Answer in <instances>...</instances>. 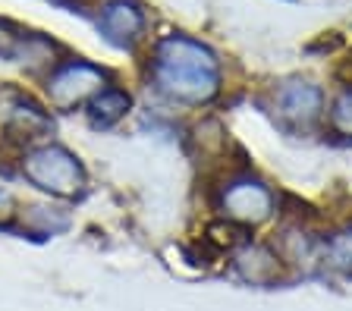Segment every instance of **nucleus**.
Here are the masks:
<instances>
[{
	"label": "nucleus",
	"mask_w": 352,
	"mask_h": 311,
	"mask_svg": "<svg viewBox=\"0 0 352 311\" xmlns=\"http://www.w3.org/2000/svg\"><path fill=\"white\" fill-rule=\"evenodd\" d=\"M154 89L179 104H211L220 95V60L189 35H167L151 51Z\"/></svg>",
	"instance_id": "obj_1"
},
{
	"label": "nucleus",
	"mask_w": 352,
	"mask_h": 311,
	"mask_svg": "<svg viewBox=\"0 0 352 311\" xmlns=\"http://www.w3.org/2000/svg\"><path fill=\"white\" fill-rule=\"evenodd\" d=\"M19 170L25 183H32L38 192L51 195V198H79L85 192V167L69 148L57 141H38L29 145L19 157Z\"/></svg>",
	"instance_id": "obj_2"
},
{
	"label": "nucleus",
	"mask_w": 352,
	"mask_h": 311,
	"mask_svg": "<svg viewBox=\"0 0 352 311\" xmlns=\"http://www.w3.org/2000/svg\"><path fill=\"white\" fill-rule=\"evenodd\" d=\"M217 207L223 220L236 223V227H261L274 217L277 211V195L271 192V185L261 183L252 173H239L230 176L220 185Z\"/></svg>",
	"instance_id": "obj_3"
},
{
	"label": "nucleus",
	"mask_w": 352,
	"mask_h": 311,
	"mask_svg": "<svg viewBox=\"0 0 352 311\" xmlns=\"http://www.w3.org/2000/svg\"><path fill=\"white\" fill-rule=\"evenodd\" d=\"M107 85V73L88 60H63L47 73L44 95L54 111H76Z\"/></svg>",
	"instance_id": "obj_4"
},
{
	"label": "nucleus",
	"mask_w": 352,
	"mask_h": 311,
	"mask_svg": "<svg viewBox=\"0 0 352 311\" xmlns=\"http://www.w3.org/2000/svg\"><path fill=\"white\" fill-rule=\"evenodd\" d=\"M274 113L286 126H315L324 117V91L308 79H286L274 89Z\"/></svg>",
	"instance_id": "obj_5"
},
{
	"label": "nucleus",
	"mask_w": 352,
	"mask_h": 311,
	"mask_svg": "<svg viewBox=\"0 0 352 311\" xmlns=\"http://www.w3.org/2000/svg\"><path fill=\"white\" fill-rule=\"evenodd\" d=\"M145 10L135 0H107L98 13V32L117 47H132L145 32Z\"/></svg>",
	"instance_id": "obj_6"
},
{
	"label": "nucleus",
	"mask_w": 352,
	"mask_h": 311,
	"mask_svg": "<svg viewBox=\"0 0 352 311\" xmlns=\"http://www.w3.org/2000/svg\"><path fill=\"white\" fill-rule=\"evenodd\" d=\"M233 264L242 280L249 283H274L280 277V270H283V258L277 255V249L264 242H245L233 255Z\"/></svg>",
	"instance_id": "obj_7"
},
{
	"label": "nucleus",
	"mask_w": 352,
	"mask_h": 311,
	"mask_svg": "<svg viewBox=\"0 0 352 311\" xmlns=\"http://www.w3.org/2000/svg\"><path fill=\"white\" fill-rule=\"evenodd\" d=\"M129 107H132L129 91L120 89V85H104V89L88 101V119H91V126L107 129V126H113V123H120V119L129 113Z\"/></svg>",
	"instance_id": "obj_8"
},
{
	"label": "nucleus",
	"mask_w": 352,
	"mask_h": 311,
	"mask_svg": "<svg viewBox=\"0 0 352 311\" xmlns=\"http://www.w3.org/2000/svg\"><path fill=\"white\" fill-rule=\"evenodd\" d=\"M321 255H324V261H327V267L352 277V227H343V230H337L333 236L324 239Z\"/></svg>",
	"instance_id": "obj_9"
},
{
	"label": "nucleus",
	"mask_w": 352,
	"mask_h": 311,
	"mask_svg": "<svg viewBox=\"0 0 352 311\" xmlns=\"http://www.w3.org/2000/svg\"><path fill=\"white\" fill-rule=\"evenodd\" d=\"M327 119H330V126H333V133L352 135V89L340 91V95L333 97V104H330V111H327Z\"/></svg>",
	"instance_id": "obj_10"
},
{
	"label": "nucleus",
	"mask_w": 352,
	"mask_h": 311,
	"mask_svg": "<svg viewBox=\"0 0 352 311\" xmlns=\"http://www.w3.org/2000/svg\"><path fill=\"white\" fill-rule=\"evenodd\" d=\"M22 47V35H13L7 23H0V54L3 57H16V51Z\"/></svg>",
	"instance_id": "obj_11"
},
{
	"label": "nucleus",
	"mask_w": 352,
	"mask_h": 311,
	"mask_svg": "<svg viewBox=\"0 0 352 311\" xmlns=\"http://www.w3.org/2000/svg\"><path fill=\"white\" fill-rule=\"evenodd\" d=\"M16 214V198H13V189L7 185V179L0 176V223L10 220Z\"/></svg>",
	"instance_id": "obj_12"
}]
</instances>
